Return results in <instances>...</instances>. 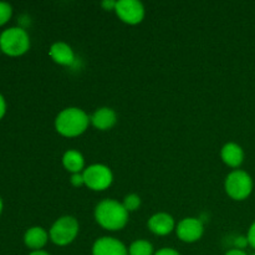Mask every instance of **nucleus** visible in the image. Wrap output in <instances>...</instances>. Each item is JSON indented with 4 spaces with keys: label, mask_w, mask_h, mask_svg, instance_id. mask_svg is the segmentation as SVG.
<instances>
[{
    "label": "nucleus",
    "mask_w": 255,
    "mask_h": 255,
    "mask_svg": "<svg viewBox=\"0 0 255 255\" xmlns=\"http://www.w3.org/2000/svg\"><path fill=\"white\" fill-rule=\"evenodd\" d=\"M5 112H6V102H5V99L2 97V95L0 94V120L4 117Z\"/></svg>",
    "instance_id": "5701e85b"
},
{
    "label": "nucleus",
    "mask_w": 255,
    "mask_h": 255,
    "mask_svg": "<svg viewBox=\"0 0 255 255\" xmlns=\"http://www.w3.org/2000/svg\"><path fill=\"white\" fill-rule=\"evenodd\" d=\"M70 182L74 187H82L85 186V179H84V174L82 173H74L71 174V178H70Z\"/></svg>",
    "instance_id": "6ab92c4d"
},
{
    "label": "nucleus",
    "mask_w": 255,
    "mask_h": 255,
    "mask_svg": "<svg viewBox=\"0 0 255 255\" xmlns=\"http://www.w3.org/2000/svg\"><path fill=\"white\" fill-rule=\"evenodd\" d=\"M85 179V186L92 191H105L109 188L114 181L112 171L105 164H91L82 172Z\"/></svg>",
    "instance_id": "423d86ee"
},
{
    "label": "nucleus",
    "mask_w": 255,
    "mask_h": 255,
    "mask_svg": "<svg viewBox=\"0 0 255 255\" xmlns=\"http://www.w3.org/2000/svg\"><path fill=\"white\" fill-rule=\"evenodd\" d=\"M222 159L227 166L232 167V168H237L241 166L244 161V151L239 144L234 143V142H229L223 146L221 151Z\"/></svg>",
    "instance_id": "4468645a"
},
{
    "label": "nucleus",
    "mask_w": 255,
    "mask_h": 255,
    "mask_svg": "<svg viewBox=\"0 0 255 255\" xmlns=\"http://www.w3.org/2000/svg\"><path fill=\"white\" fill-rule=\"evenodd\" d=\"M79 229L80 226L76 218L71 216H64L52 224V227L50 228L49 236L52 243L60 247H65L69 246L70 243H72L76 239L77 234H79Z\"/></svg>",
    "instance_id": "20e7f679"
},
{
    "label": "nucleus",
    "mask_w": 255,
    "mask_h": 255,
    "mask_svg": "<svg viewBox=\"0 0 255 255\" xmlns=\"http://www.w3.org/2000/svg\"><path fill=\"white\" fill-rule=\"evenodd\" d=\"M177 237L181 239L182 242L186 243H194V242L199 241L204 233V226L202 223L201 219L193 218H184L177 224L176 227Z\"/></svg>",
    "instance_id": "6e6552de"
},
{
    "label": "nucleus",
    "mask_w": 255,
    "mask_h": 255,
    "mask_svg": "<svg viewBox=\"0 0 255 255\" xmlns=\"http://www.w3.org/2000/svg\"><path fill=\"white\" fill-rule=\"evenodd\" d=\"M116 4L117 1H115V0H105V1L101 2L102 7L105 10H115L116 9Z\"/></svg>",
    "instance_id": "4be33fe9"
},
{
    "label": "nucleus",
    "mask_w": 255,
    "mask_h": 255,
    "mask_svg": "<svg viewBox=\"0 0 255 255\" xmlns=\"http://www.w3.org/2000/svg\"><path fill=\"white\" fill-rule=\"evenodd\" d=\"M254 255H255V254H254Z\"/></svg>",
    "instance_id": "bb28decb"
},
{
    "label": "nucleus",
    "mask_w": 255,
    "mask_h": 255,
    "mask_svg": "<svg viewBox=\"0 0 255 255\" xmlns=\"http://www.w3.org/2000/svg\"><path fill=\"white\" fill-rule=\"evenodd\" d=\"M49 234L41 227H31L24 236L25 246L34 251H41L49 241Z\"/></svg>",
    "instance_id": "ddd939ff"
},
{
    "label": "nucleus",
    "mask_w": 255,
    "mask_h": 255,
    "mask_svg": "<svg viewBox=\"0 0 255 255\" xmlns=\"http://www.w3.org/2000/svg\"><path fill=\"white\" fill-rule=\"evenodd\" d=\"M29 47V35L22 27H10L0 34V50L9 56H21Z\"/></svg>",
    "instance_id": "7ed1b4c3"
},
{
    "label": "nucleus",
    "mask_w": 255,
    "mask_h": 255,
    "mask_svg": "<svg viewBox=\"0 0 255 255\" xmlns=\"http://www.w3.org/2000/svg\"><path fill=\"white\" fill-rule=\"evenodd\" d=\"M247 239H248V243L252 248L255 249V222L251 226L248 231V236H247Z\"/></svg>",
    "instance_id": "aec40b11"
},
{
    "label": "nucleus",
    "mask_w": 255,
    "mask_h": 255,
    "mask_svg": "<svg viewBox=\"0 0 255 255\" xmlns=\"http://www.w3.org/2000/svg\"><path fill=\"white\" fill-rule=\"evenodd\" d=\"M128 255H154L153 246L148 241L138 239L129 246Z\"/></svg>",
    "instance_id": "dca6fc26"
},
{
    "label": "nucleus",
    "mask_w": 255,
    "mask_h": 255,
    "mask_svg": "<svg viewBox=\"0 0 255 255\" xmlns=\"http://www.w3.org/2000/svg\"><path fill=\"white\" fill-rule=\"evenodd\" d=\"M29 255H50V254L46 253V252H44V251H34V252H31Z\"/></svg>",
    "instance_id": "393cba45"
},
{
    "label": "nucleus",
    "mask_w": 255,
    "mask_h": 255,
    "mask_svg": "<svg viewBox=\"0 0 255 255\" xmlns=\"http://www.w3.org/2000/svg\"><path fill=\"white\" fill-rule=\"evenodd\" d=\"M148 228L157 236H167L176 228V223L171 214L156 213L148 219Z\"/></svg>",
    "instance_id": "9d476101"
},
{
    "label": "nucleus",
    "mask_w": 255,
    "mask_h": 255,
    "mask_svg": "<svg viewBox=\"0 0 255 255\" xmlns=\"http://www.w3.org/2000/svg\"><path fill=\"white\" fill-rule=\"evenodd\" d=\"M124 207L126 208V211L128 212H134L139 208L141 206V198H139L137 194H128V196L125 197L124 199Z\"/></svg>",
    "instance_id": "f3484780"
},
{
    "label": "nucleus",
    "mask_w": 255,
    "mask_h": 255,
    "mask_svg": "<svg viewBox=\"0 0 255 255\" xmlns=\"http://www.w3.org/2000/svg\"><path fill=\"white\" fill-rule=\"evenodd\" d=\"M12 15V7L11 5L7 4V2L0 1V26H2L4 24H6L10 20Z\"/></svg>",
    "instance_id": "a211bd4d"
},
{
    "label": "nucleus",
    "mask_w": 255,
    "mask_h": 255,
    "mask_svg": "<svg viewBox=\"0 0 255 255\" xmlns=\"http://www.w3.org/2000/svg\"><path fill=\"white\" fill-rule=\"evenodd\" d=\"M90 117L79 107H67L55 119V128L65 137H77L84 133L90 125Z\"/></svg>",
    "instance_id": "f03ea898"
},
{
    "label": "nucleus",
    "mask_w": 255,
    "mask_h": 255,
    "mask_svg": "<svg viewBox=\"0 0 255 255\" xmlns=\"http://www.w3.org/2000/svg\"><path fill=\"white\" fill-rule=\"evenodd\" d=\"M1 212H2V201L1 198H0V214H1Z\"/></svg>",
    "instance_id": "a878e982"
},
{
    "label": "nucleus",
    "mask_w": 255,
    "mask_h": 255,
    "mask_svg": "<svg viewBox=\"0 0 255 255\" xmlns=\"http://www.w3.org/2000/svg\"><path fill=\"white\" fill-rule=\"evenodd\" d=\"M92 255H128V249L119 239L102 237L94 243Z\"/></svg>",
    "instance_id": "1a4fd4ad"
},
{
    "label": "nucleus",
    "mask_w": 255,
    "mask_h": 255,
    "mask_svg": "<svg viewBox=\"0 0 255 255\" xmlns=\"http://www.w3.org/2000/svg\"><path fill=\"white\" fill-rule=\"evenodd\" d=\"M95 219L107 231H121L128 222V212L115 199H105L95 208Z\"/></svg>",
    "instance_id": "f257e3e1"
},
{
    "label": "nucleus",
    "mask_w": 255,
    "mask_h": 255,
    "mask_svg": "<svg viewBox=\"0 0 255 255\" xmlns=\"http://www.w3.org/2000/svg\"><path fill=\"white\" fill-rule=\"evenodd\" d=\"M224 188L232 199L244 201L253 191V179L246 171L236 169L227 176Z\"/></svg>",
    "instance_id": "39448f33"
},
{
    "label": "nucleus",
    "mask_w": 255,
    "mask_h": 255,
    "mask_svg": "<svg viewBox=\"0 0 255 255\" xmlns=\"http://www.w3.org/2000/svg\"><path fill=\"white\" fill-rule=\"evenodd\" d=\"M115 11L122 21L129 25L139 24L144 17V6L138 0H119Z\"/></svg>",
    "instance_id": "0eeeda50"
},
{
    "label": "nucleus",
    "mask_w": 255,
    "mask_h": 255,
    "mask_svg": "<svg viewBox=\"0 0 255 255\" xmlns=\"http://www.w3.org/2000/svg\"><path fill=\"white\" fill-rule=\"evenodd\" d=\"M90 121L96 128L101 129V131H107L116 125L117 115L110 107H101L94 112Z\"/></svg>",
    "instance_id": "f8f14e48"
},
{
    "label": "nucleus",
    "mask_w": 255,
    "mask_h": 255,
    "mask_svg": "<svg viewBox=\"0 0 255 255\" xmlns=\"http://www.w3.org/2000/svg\"><path fill=\"white\" fill-rule=\"evenodd\" d=\"M226 255H248V254H247L244 251H242V249L234 248V249H231V251L227 252Z\"/></svg>",
    "instance_id": "b1692460"
},
{
    "label": "nucleus",
    "mask_w": 255,
    "mask_h": 255,
    "mask_svg": "<svg viewBox=\"0 0 255 255\" xmlns=\"http://www.w3.org/2000/svg\"><path fill=\"white\" fill-rule=\"evenodd\" d=\"M62 164L70 173H82L85 171V158L76 149H69L62 156Z\"/></svg>",
    "instance_id": "2eb2a0df"
},
{
    "label": "nucleus",
    "mask_w": 255,
    "mask_h": 255,
    "mask_svg": "<svg viewBox=\"0 0 255 255\" xmlns=\"http://www.w3.org/2000/svg\"><path fill=\"white\" fill-rule=\"evenodd\" d=\"M154 255H181L177 251L172 248H162L158 252H156Z\"/></svg>",
    "instance_id": "412c9836"
},
{
    "label": "nucleus",
    "mask_w": 255,
    "mask_h": 255,
    "mask_svg": "<svg viewBox=\"0 0 255 255\" xmlns=\"http://www.w3.org/2000/svg\"><path fill=\"white\" fill-rule=\"evenodd\" d=\"M49 55L56 64L62 66H71L75 62V52L66 42H55L49 50Z\"/></svg>",
    "instance_id": "9b49d317"
}]
</instances>
